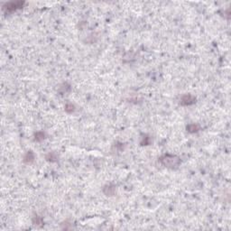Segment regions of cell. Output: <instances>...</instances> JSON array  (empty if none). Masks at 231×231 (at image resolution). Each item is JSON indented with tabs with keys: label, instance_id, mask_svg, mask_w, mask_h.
I'll use <instances>...</instances> for the list:
<instances>
[{
	"label": "cell",
	"instance_id": "obj_1",
	"mask_svg": "<svg viewBox=\"0 0 231 231\" xmlns=\"http://www.w3.org/2000/svg\"><path fill=\"white\" fill-rule=\"evenodd\" d=\"M159 161L163 166H165L167 168H171V169L178 167V165L181 162V161L177 156L172 155H164L162 157H160Z\"/></svg>",
	"mask_w": 231,
	"mask_h": 231
},
{
	"label": "cell",
	"instance_id": "obj_2",
	"mask_svg": "<svg viewBox=\"0 0 231 231\" xmlns=\"http://www.w3.org/2000/svg\"><path fill=\"white\" fill-rule=\"evenodd\" d=\"M24 2H21V1H17V2H9L6 3L4 6V9H6L8 12H13L16 11L17 9H20L23 7Z\"/></svg>",
	"mask_w": 231,
	"mask_h": 231
},
{
	"label": "cell",
	"instance_id": "obj_3",
	"mask_svg": "<svg viewBox=\"0 0 231 231\" xmlns=\"http://www.w3.org/2000/svg\"><path fill=\"white\" fill-rule=\"evenodd\" d=\"M194 103H195V98L190 94L184 95L181 99V104L183 106H189V105H192Z\"/></svg>",
	"mask_w": 231,
	"mask_h": 231
},
{
	"label": "cell",
	"instance_id": "obj_4",
	"mask_svg": "<svg viewBox=\"0 0 231 231\" xmlns=\"http://www.w3.org/2000/svg\"><path fill=\"white\" fill-rule=\"evenodd\" d=\"M35 161V155L33 154L32 151H29L26 153V155L24 157V162L25 163H31Z\"/></svg>",
	"mask_w": 231,
	"mask_h": 231
},
{
	"label": "cell",
	"instance_id": "obj_5",
	"mask_svg": "<svg viewBox=\"0 0 231 231\" xmlns=\"http://www.w3.org/2000/svg\"><path fill=\"white\" fill-rule=\"evenodd\" d=\"M199 125H197L195 124L189 125L187 126V130H188L189 132H191V133H196V132L199 131Z\"/></svg>",
	"mask_w": 231,
	"mask_h": 231
},
{
	"label": "cell",
	"instance_id": "obj_6",
	"mask_svg": "<svg viewBox=\"0 0 231 231\" xmlns=\"http://www.w3.org/2000/svg\"><path fill=\"white\" fill-rule=\"evenodd\" d=\"M44 138V134L43 132H38L35 135V140L37 141H41Z\"/></svg>",
	"mask_w": 231,
	"mask_h": 231
}]
</instances>
